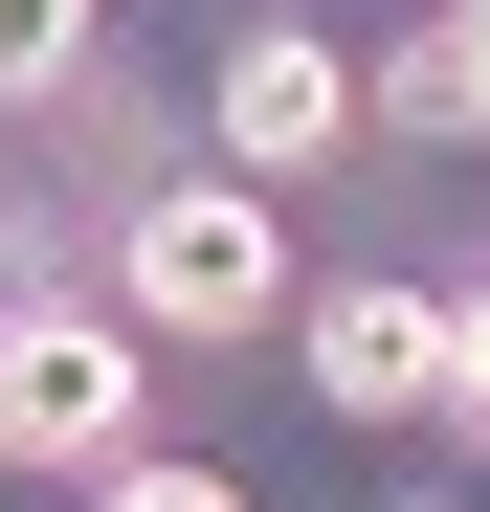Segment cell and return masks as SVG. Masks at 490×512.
<instances>
[{
  "label": "cell",
  "instance_id": "ba28073f",
  "mask_svg": "<svg viewBox=\"0 0 490 512\" xmlns=\"http://www.w3.org/2000/svg\"><path fill=\"white\" fill-rule=\"evenodd\" d=\"M446 423H490V268L446 290Z\"/></svg>",
  "mask_w": 490,
  "mask_h": 512
},
{
  "label": "cell",
  "instance_id": "277c9868",
  "mask_svg": "<svg viewBox=\"0 0 490 512\" xmlns=\"http://www.w3.org/2000/svg\"><path fill=\"white\" fill-rule=\"evenodd\" d=\"M335 134H357V67L312 45V23H245L223 45V156H245V179H312Z\"/></svg>",
  "mask_w": 490,
  "mask_h": 512
},
{
  "label": "cell",
  "instance_id": "6da1fadb",
  "mask_svg": "<svg viewBox=\"0 0 490 512\" xmlns=\"http://www.w3.org/2000/svg\"><path fill=\"white\" fill-rule=\"evenodd\" d=\"M134 312L201 334V357L290 334V223H268V179H156V201H134Z\"/></svg>",
  "mask_w": 490,
  "mask_h": 512
},
{
  "label": "cell",
  "instance_id": "8992f818",
  "mask_svg": "<svg viewBox=\"0 0 490 512\" xmlns=\"http://www.w3.org/2000/svg\"><path fill=\"white\" fill-rule=\"evenodd\" d=\"M67 67H90V0H0V112H45Z\"/></svg>",
  "mask_w": 490,
  "mask_h": 512
},
{
  "label": "cell",
  "instance_id": "5b68a950",
  "mask_svg": "<svg viewBox=\"0 0 490 512\" xmlns=\"http://www.w3.org/2000/svg\"><path fill=\"white\" fill-rule=\"evenodd\" d=\"M357 112H379V134H490V0H424L401 67H379Z\"/></svg>",
  "mask_w": 490,
  "mask_h": 512
},
{
  "label": "cell",
  "instance_id": "52a82bcc",
  "mask_svg": "<svg viewBox=\"0 0 490 512\" xmlns=\"http://www.w3.org/2000/svg\"><path fill=\"white\" fill-rule=\"evenodd\" d=\"M90 512H245V490H223V468H179V446H112V468H90Z\"/></svg>",
  "mask_w": 490,
  "mask_h": 512
},
{
  "label": "cell",
  "instance_id": "7a4b0ae2",
  "mask_svg": "<svg viewBox=\"0 0 490 512\" xmlns=\"http://www.w3.org/2000/svg\"><path fill=\"white\" fill-rule=\"evenodd\" d=\"M134 401H156V334L67 312V290L0 312V468H67V490H90V468L134 446Z\"/></svg>",
  "mask_w": 490,
  "mask_h": 512
},
{
  "label": "cell",
  "instance_id": "3957f363",
  "mask_svg": "<svg viewBox=\"0 0 490 512\" xmlns=\"http://www.w3.org/2000/svg\"><path fill=\"white\" fill-rule=\"evenodd\" d=\"M290 357L335 423H401V401H446V312L424 290H290Z\"/></svg>",
  "mask_w": 490,
  "mask_h": 512
}]
</instances>
